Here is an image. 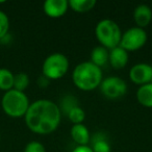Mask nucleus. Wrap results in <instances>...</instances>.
<instances>
[{
  "instance_id": "f257e3e1",
  "label": "nucleus",
  "mask_w": 152,
  "mask_h": 152,
  "mask_svg": "<svg viewBox=\"0 0 152 152\" xmlns=\"http://www.w3.org/2000/svg\"><path fill=\"white\" fill-rule=\"evenodd\" d=\"M25 124L30 131L38 134H50L57 129L61 120L59 106L48 99L30 103L25 116Z\"/></svg>"
},
{
  "instance_id": "f03ea898",
  "label": "nucleus",
  "mask_w": 152,
  "mask_h": 152,
  "mask_svg": "<svg viewBox=\"0 0 152 152\" xmlns=\"http://www.w3.org/2000/svg\"><path fill=\"white\" fill-rule=\"evenodd\" d=\"M72 80L77 89L89 92L99 88L103 80V74L101 68L91 61H83L74 68Z\"/></svg>"
},
{
  "instance_id": "7ed1b4c3",
  "label": "nucleus",
  "mask_w": 152,
  "mask_h": 152,
  "mask_svg": "<svg viewBox=\"0 0 152 152\" xmlns=\"http://www.w3.org/2000/svg\"><path fill=\"white\" fill-rule=\"evenodd\" d=\"M29 99L24 92L12 89L5 92L1 99V106L5 114L11 118H22L29 107Z\"/></svg>"
},
{
  "instance_id": "20e7f679",
  "label": "nucleus",
  "mask_w": 152,
  "mask_h": 152,
  "mask_svg": "<svg viewBox=\"0 0 152 152\" xmlns=\"http://www.w3.org/2000/svg\"><path fill=\"white\" fill-rule=\"evenodd\" d=\"M95 36L100 43V46L110 50L120 45L122 30L115 21L110 19H103L96 25Z\"/></svg>"
},
{
  "instance_id": "39448f33",
  "label": "nucleus",
  "mask_w": 152,
  "mask_h": 152,
  "mask_svg": "<svg viewBox=\"0 0 152 152\" xmlns=\"http://www.w3.org/2000/svg\"><path fill=\"white\" fill-rule=\"evenodd\" d=\"M69 59L63 53H52L45 58L42 66V75L49 80L63 78L69 70Z\"/></svg>"
},
{
  "instance_id": "423d86ee",
  "label": "nucleus",
  "mask_w": 152,
  "mask_h": 152,
  "mask_svg": "<svg viewBox=\"0 0 152 152\" xmlns=\"http://www.w3.org/2000/svg\"><path fill=\"white\" fill-rule=\"evenodd\" d=\"M148 37L145 29L137 26L127 29L125 32H122V38L119 46L122 47L127 52L137 51L147 43Z\"/></svg>"
},
{
  "instance_id": "0eeeda50",
  "label": "nucleus",
  "mask_w": 152,
  "mask_h": 152,
  "mask_svg": "<svg viewBox=\"0 0 152 152\" xmlns=\"http://www.w3.org/2000/svg\"><path fill=\"white\" fill-rule=\"evenodd\" d=\"M99 88L102 95L110 100L119 99L123 97L127 92L126 81L118 76H110L103 78Z\"/></svg>"
},
{
  "instance_id": "6e6552de",
  "label": "nucleus",
  "mask_w": 152,
  "mask_h": 152,
  "mask_svg": "<svg viewBox=\"0 0 152 152\" xmlns=\"http://www.w3.org/2000/svg\"><path fill=\"white\" fill-rule=\"evenodd\" d=\"M129 78L139 87L152 83V66L146 63L135 64L129 70Z\"/></svg>"
},
{
  "instance_id": "1a4fd4ad",
  "label": "nucleus",
  "mask_w": 152,
  "mask_h": 152,
  "mask_svg": "<svg viewBox=\"0 0 152 152\" xmlns=\"http://www.w3.org/2000/svg\"><path fill=\"white\" fill-rule=\"evenodd\" d=\"M44 13L49 18L57 19L67 13L69 10V1L68 0H47L43 4Z\"/></svg>"
},
{
  "instance_id": "9d476101",
  "label": "nucleus",
  "mask_w": 152,
  "mask_h": 152,
  "mask_svg": "<svg viewBox=\"0 0 152 152\" xmlns=\"http://www.w3.org/2000/svg\"><path fill=\"white\" fill-rule=\"evenodd\" d=\"M128 52L120 46L110 49L108 53V61L110 66L116 70H120L126 67L128 64Z\"/></svg>"
},
{
  "instance_id": "9b49d317",
  "label": "nucleus",
  "mask_w": 152,
  "mask_h": 152,
  "mask_svg": "<svg viewBox=\"0 0 152 152\" xmlns=\"http://www.w3.org/2000/svg\"><path fill=\"white\" fill-rule=\"evenodd\" d=\"M133 20L137 27L145 28L152 20V10L147 4H140L133 11Z\"/></svg>"
},
{
  "instance_id": "f8f14e48",
  "label": "nucleus",
  "mask_w": 152,
  "mask_h": 152,
  "mask_svg": "<svg viewBox=\"0 0 152 152\" xmlns=\"http://www.w3.org/2000/svg\"><path fill=\"white\" fill-rule=\"evenodd\" d=\"M71 137L77 146H88L91 140V134L88 127L83 124H75L71 127Z\"/></svg>"
},
{
  "instance_id": "ddd939ff",
  "label": "nucleus",
  "mask_w": 152,
  "mask_h": 152,
  "mask_svg": "<svg viewBox=\"0 0 152 152\" xmlns=\"http://www.w3.org/2000/svg\"><path fill=\"white\" fill-rule=\"evenodd\" d=\"M137 100L141 105L152 108V83L139 88L137 92Z\"/></svg>"
},
{
  "instance_id": "4468645a",
  "label": "nucleus",
  "mask_w": 152,
  "mask_h": 152,
  "mask_svg": "<svg viewBox=\"0 0 152 152\" xmlns=\"http://www.w3.org/2000/svg\"><path fill=\"white\" fill-rule=\"evenodd\" d=\"M108 53H110V50H107L104 47H95V48H93V50L91 52V61H90L99 68L103 67L108 61Z\"/></svg>"
},
{
  "instance_id": "2eb2a0df",
  "label": "nucleus",
  "mask_w": 152,
  "mask_h": 152,
  "mask_svg": "<svg viewBox=\"0 0 152 152\" xmlns=\"http://www.w3.org/2000/svg\"><path fill=\"white\" fill-rule=\"evenodd\" d=\"M95 0H70L69 7L75 13H88L92 11L96 5Z\"/></svg>"
},
{
  "instance_id": "dca6fc26",
  "label": "nucleus",
  "mask_w": 152,
  "mask_h": 152,
  "mask_svg": "<svg viewBox=\"0 0 152 152\" xmlns=\"http://www.w3.org/2000/svg\"><path fill=\"white\" fill-rule=\"evenodd\" d=\"M14 75L15 74L9 69L0 68V90L7 92L13 89Z\"/></svg>"
},
{
  "instance_id": "f3484780",
  "label": "nucleus",
  "mask_w": 152,
  "mask_h": 152,
  "mask_svg": "<svg viewBox=\"0 0 152 152\" xmlns=\"http://www.w3.org/2000/svg\"><path fill=\"white\" fill-rule=\"evenodd\" d=\"M29 86V77L24 72H20L14 75L13 89L19 92H24Z\"/></svg>"
},
{
  "instance_id": "a211bd4d",
  "label": "nucleus",
  "mask_w": 152,
  "mask_h": 152,
  "mask_svg": "<svg viewBox=\"0 0 152 152\" xmlns=\"http://www.w3.org/2000/svg\"><path fill=\"white\" fill-rule=\"evenodd\" d=\"M91 148L94 152H110V145L100 133L94 137L93 147Z\"/></svg>"
},
{
  "instance_id": "6ab92c4d",
  "label": "nucleus",
  "mask_w": 152,
  "mask_h": 152,
  "mask_svg": "<svg viewBox=\"0 0 152 152\" xmlns=\"http://www.w3.org/2000/svg\"><path fill=\"white\" fill-rule=\"evenodd\" d=\"M68 119L73 123V125L75 124H83V122L86 119V113L80 106H76V107L72 108L69 113L67 114Z\"/></svg>"
},
{
  "instance_id": "aec40b11",
  "label": "nucleus",
  "mask_w": 152,
  "mask_h": 152,
  "mask_svg": "<svg viewBox=\"0 0 152 152\" xmlns=\"http://www.w3.org/2000/svg\"><path fill=\"white\" fill-rule=\"evenodd\" d=\"M76 98L73 97V96H67V97H65L63 99V102H61V107H59V110H64V113L65 114H68V113L70 112V110H72V108L76 107V106H78V103H77V101H76Z\"/></svg>"
},
{
  "instance_id": "412c9836",
  "label": "nucleus",
  "mask_w": 152,
  "mask_h": 152,
  "mask_svg": "<svg viewBox=\"0 0 152 152\" xmlns=\"http://www.w3.org/2000/svg\"><path fill=\"white\" fill-rule=\"evenodd\" d=\"M10 20L4 12L0 11V40L9 34Z\"/></svg>"
},
{
  "instance_id": "4be33fe9",
  "label": "nucleus",
  "mask_w": 152,
  "mask_h": 152,
  "mask_svg": "<svg viewBox=\"0 0 152 152\" xmlns=\"http://www.w3.org/2000/svg\"><path fill=\"white\" fill-rule=\"evenodd\" d=\"M24 152H46V148L40 142L31 141L25 146Z\"/></svg>"
},
{
  "instance_id": "5701e85b",
  "label": "nucleus",
  "mask_w": 152,
  "mask_h": 152,
  "mask_svg": "<svg viewBox=\"0 0 152 152\" xmlns=\"http://www.w3.org/2000/svg\"><path fill=\"white\" fill-rule=\"evenodd\" d=\"M71 152H94L90 146H77Z\"/></svg>"
},
{
  "instance_id": "b1692460",
  "label": "nucleus",
  "mask_w": 152,
  "mask_h": 152,
  "mask_svg": "<svg viewBox=\"0 0 152 152\" xmlns=\"http://www.w3.org/2000/svg\"><path fill=\"white\" fill-rule=\"evenodd\" d=\"M49 79L48 78H46L45 76H41L40 78H39V86H40L41 88H45V87H47L48 86V83H49Z\"/></svg>"
},
{
  "instance_id": "393cba45",
  "label": "nucleus",
  "mask_w": 152,
  "mask_h": 152,
  "mask_svg": "<svg viewBox=\"0 0 152 152\" xmlns=\"http://www.w3.org/2000/svg\"><path fill=\"white\" fill-rule=\"evenodd\" d=\"M0 44H1V40H0Z\"/></svg>"
},
{
  "instance_id": "a878e982",
  "label": "nucleus",
  "mask_w": 152,
  "mask_h": 152,
  "mask_svg": "<svg viewBox=\"0 0 152 152\" xmlns=\"http://www.w3.org/2000/svg\"><path fill=\"white\" fill-rule=\"evenodd\" d=\"M0 139H1V137H0Z\"/></svg>"
}]
</instances>
